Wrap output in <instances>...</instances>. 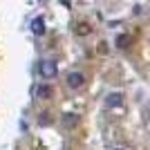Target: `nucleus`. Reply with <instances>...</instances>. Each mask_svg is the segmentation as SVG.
Wrapping results in <instances>:
<instances>
[{"label":"nucleus","instance_id":"nucleus-1","mask_svg":"<svg viewBox=\"0 0 150 150\" xmlns=\"http://www.w3.org/2000/svg\"><path fill=\"white\" fill-rule=\"evenodd\" d=\"M38 74L43 76L45 81L56 79V74H58V65H56V61H52V58H45V61H40V63H38Z\"/></svg>","mask_w":150,"mask_h":150},{"label":"nucleus","instance_id":"nucleus-2","mask_svg":"<svg viewBox=\"0 0 150 150\" xmlns=\"http://www.w3.org/2000/svg\"><path fill=\"white\" fill-rule=\"evenodd\" d=\"M65 83H67V88L79 90V88L85 85V74H83V72H69L67 79H65Z\"/></svg>","mask_w":150,"mask_h":150},{"label":"nucleus","instance_id":"nucleus-3","mask_svg":"<svg viewBox=\"0 0 150 150\" xmlns=\"http://www.w3.org/2000/svg\"><path fill=\"white\" fill-rule=\"evenodd\" d=\"M52 94H54V90H52L50 85H36V88H34V99L45 101V99H52Z\"/></svg>","mask_w":150,"mask_h":150},{"label":"nucleus","instance_id":"nucleus-4","mask_svg":"<svg viewBox=\"0 0 150 150\" xmlns=\"http://www.w3.org/2000/svg\"><path fill=\"white\" fill-rule=\"evenodd\" d=\"M121 103H123V94H121V92L108 94V99H105V105H108V108H119Z\"/></svg>","mask_w":150,"mask_h":150},{"label":"nucleus","instance_id":"nucleus-5","mask_svg":"<svg viewBox=\"0 0 150 150\" xmlns=\"http://www.w3.org/2000/svg\"><path fill=\"white\" fill-rule=\"evenodd\" d=\"M31 31H34L36 36H43L45 34V20L43 18H34L31 20Z\"/></svg>","mask_w":150,"mask_h":150},{"label":"nucleus","instance_id":"nucleus-6","mask_svg":"<svg viewBox=\"0 0 150 150\" xmlns=\"http://www.w3.org/2000/svg\"><path fill=\"white\" fill-rule=\"evenodd\" d=\"M79 123V117H76V114H65V117H63V125H65V128H72V125H76Z\"/></svg>","mask_w":150,"mask_h":150},{"label":"nucleus","instance_id":"nucleus-7","mask_svg":"<svg viewBox=\"0 0 150 150\" xmlns=\"http://www.w3.org/2000/svg\"><path fill=\"white\" fill-rule=\"evenodd\" d=\"M117 47H121V50L130 47V36H119L117 38Z\"/></svg>","mask_w":150,"mask_h":150},{"label":"nucleus","instance_id":"nucleus-8","mask_svg":"<svg viewBox=\"0 0 150 150\" xmlns=\"http://www.w3.org/2000/svg\"><path fill=\"white\" fill-rule=\"evenodd\" d=\"M76 31H79L81 36H85V34H90V27L85 25V23H81V25H79V29H76Z\"/></svg>","mask_w":150,"mask_h":150},{"label":"nucleus","instance_id":"nucleus-9","mask_svg":"<svg viewBox=\"0 0 150 150\" xmlns=\"http://www.w3.org/2000/svg\"><path fill=\"white\" fill-rule=\"evenodd\" d=\"M40 117H43V119H40V123H50V119H47V117H50V114H47V112H43V114H40Z\"/></svg>","mask_w":150,"mask_h":150},{"label":"nucleus","instance_id":"nucleus-10","mask_svg":"<svg viewBox=\"0 0 150 150\" xmlns=\"http://www.w3.org/2000/svg\"><path fill=\"white\" fill-rule=\"evenodd\" d=\"M117 150H123V148H117Z\"/></svg>","mask_w":150,"mask_h":150}]
</instances>
